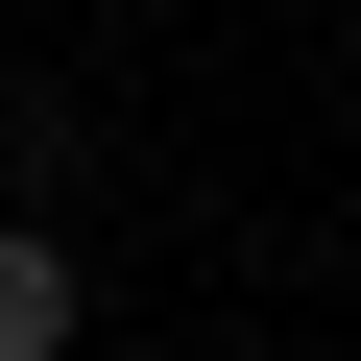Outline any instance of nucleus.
<instances>
[{
	"mask_svg": "<svg viewBox=\"0 0 361 361\" xmlns=\"http://www.w3.org/2000/svg\"><path fill=\"white\" fill-rule=\"evenodd\" d=\"M73 337H97V265L49 217H0V361H73Z\"/></svg>",
	"mask_w": 361,
	"mask_h": 361,
	"instance_id": "obj_1",
	"label": "nucleus"
}]
</instances>
